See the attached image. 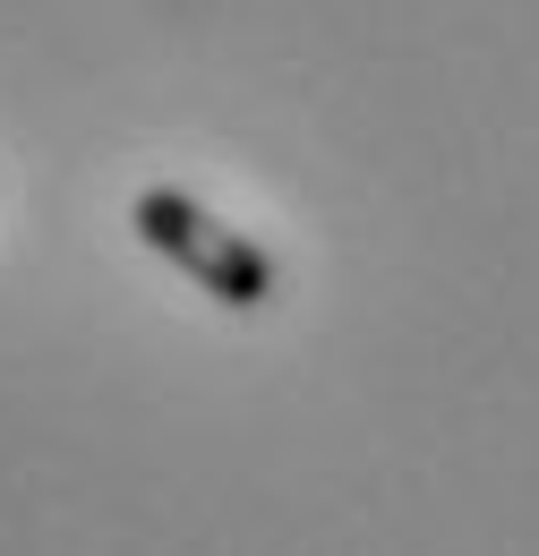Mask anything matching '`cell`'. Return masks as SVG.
I'll list each match as a JSON object with an SVG mask.
<instances>
[{
	"instance_id": "cell-1",
	"label": "cell",
	"mask_w": 539,
	"mask_h": 556,
	"mask_svg": "<svg viewBox=\"0 0 539 556\" xmlns=\"http://www.w3.org/2000/svg\"><path fill=\"white\" fill-rule=\"evenodd\" d=\"M129 223H137V240H146L163 266H180L205 300H223V308H266V300H274V257L240 231V223L205 214L198 198H180V189H146V198L129 206Z\"/></svg>"
}]
</instances>
